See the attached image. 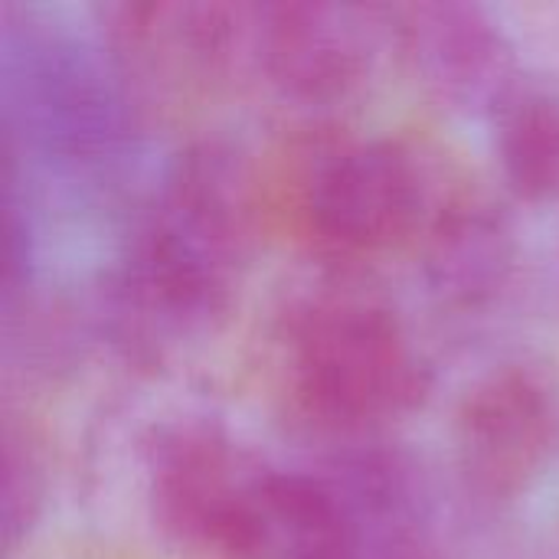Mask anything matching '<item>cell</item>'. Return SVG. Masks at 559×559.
Masks as SVG:
<instances>
[{"mask_svg":"<svg viewBox=\"0 0 559 559\" xmlns=\"http://www.w3.org/2000/svg\"><path fill=\"white\" fill-rule=\"evenodd\" d=\"M246 177L219 147L177 157L154 193L118 275L121 324L160 344L219 314L246 249Z\"/></svg>","mask_w":559,"mask_h":559,"instance_id":"obj_1","label":"cell"},{"mask_svg":"<svg viewBox=\"0 0 559 559\" xmlns=\"http://www.w3.org/2000/svg\"><path fill=\"white\" fill-rule=\"evenodd\" d=\"M295 386L305 406L337 426H370L409 413L429 370L396 311L370 292H321L292 321Z\"/></svg>","mask_w":559,"mask_h":559,"instance_id":"obj_2","label":"cell"},{"mask_svg":"<svg viewBox=\"0 0 559 559\" xmlns=\"http://www.w3.org/2000/svg\"><path fill=\"white\" fill-rule=\"evenodd\" d=\"M272 468L210 419L164 426L147 455V495L160 531L203 559H249Z\"/></svg>","mask_w":559,"mask_h":559,"instance_id":"obj_3","label":"cell"},{"mask_svg":"<svg viewBox=\"0 0 559 559\" xmlns=\"http://www.w3.org/2000/svg\"><path fill=\"white\" fill-rule=\"evenodd\" d=\"M557 436V396L547 380L531 367H501L475 383L459 406L462 478L481 498H518L547 468Z\"/></svg>","mask_w":559,"mask_h":559,"instance_id":"obj_4","label":"cell"},{"mask_svg":"<svg viewBox=\"0 0 559 559\" xmlns=\"http://www.w3.org/2000/svg\"><path fill=\"white\" fill-rule=\"evenodd\" d=\"M426 210V174L409 147L373 138L331 151L311 174L314 229L344 249H380L403 239Z\"/></svg>","mask_w":559,"mask_h":559,"instance_id":"obj_5","label":"cell"},{"mask_svg":"<svg viewBox=\"0 0 559 559\" xmlns=\"http://www.w3.org/2000/svg\"><path fill=\"white\" fill-rule=\"evenodd\" d=\"M265 75L292 98L347 95L370 69L373 23L344 3H269L249 10V39Z\"/></svg>","mask_w":559,"mask_h":559,"instance_id":"obj_6","label":"cell"},{"mask_svg":"<svg viewBox=\"0 0 559 559\" xmlns=\"http://www.w3.org/2000/svg\"><path fill=\"white\" fill-rule=\"evenodd\" d=\"M393 20L416 75L445 105L495 111L521 82L508 33L478 3H409Z\"/></svg>","mask_w":559,"mask_h":559,"instance_id":"obj_7","label":"cell"},{"mask_svg":"<svg viewBox=\"0 0 559 559\" xmlns=\"http://www.w3.org/2000/svg\"><path fill=\"white\" fill-rule=\"evenodd\" d=\"M514 269V229L501 206L481 197H455L439 206L429 229L426 272L432 288L459 305L495 298Z\"/></svg>","mask_w":559,"mask_h":559,"instance_id":"obj_8","label":"cell"},{"mask_svg":"<svg viewBox=\"0 0 559 559\" xmlns=\"http://www.w3.org/2000/svg\"><path fill=\"white\" fill-rule=\"evenodd\" d=\"M23 105L43 141L69 154L102 147L111 131V102L98 72L62 46L26 56Z\"/></svg>","mask_w":559,"mask_h":559,"instance_id":"obj_9","label":"cell"},{"mask_svg":"<svg viewBox=\"0 0 559 559\" xmlns=\"http://www.w3.org/2000/svg\"><path fill=\"white\" fill-rule=\"evenodd\" d=\"M501 170L518 197L550 200L559 193V92L518 82L491 111Z\"/></svg>","mask_w":559,"mask_h":559,"instance_id":"obj_10","label":"cell"},{"mask_svg":"<svg viewBox=\"0 0 559 559\" xmlns=\"http://www.w3.org/2000/svg\"><path fill=\"white\" fill-rule=\"evenodd\" d=\"M3 537L7 544H16L23 531H29L36 508H39V478L26 455H20L13 445L7 452V481H3Z\"/></svg>","mask_w":559,"mask_h":559,"instance_id":"obj_11","label":"cell"},{"mask_svg":"<svg viewBox=\"0 0 559 559\" xmlns=\"http://www.w3.org/2000/svg\"><path fill=\"white\" fill-rule=\"evenodd\" d=\"M364 559H445L426 537L423 531H403V534H390L377 544L367 547Z\"/></svg>","mask_w":559,"mask_h":559,"instance_id":"obj_12","label":"cell"}]
</instances>
